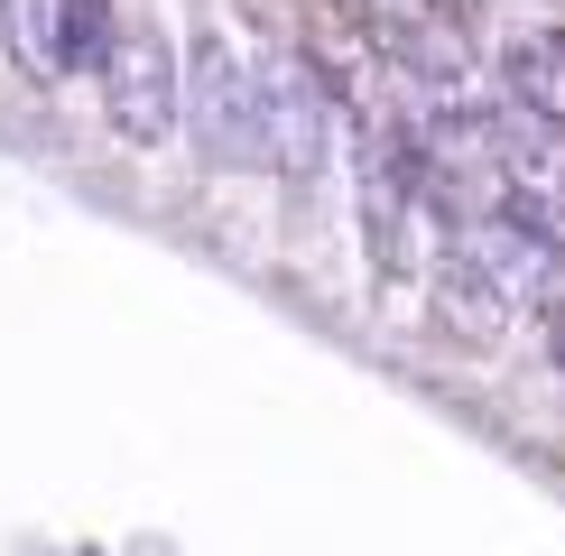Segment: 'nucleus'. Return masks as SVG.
I'll list each match as a JSON object with an SVG mask.
<instances>
[{
  "mask_svg": "<svg viewBox=\"0 0 565 556\" xmlns=\"http://www.w3.org/2000/svg\"><path fill=\"white\" fill-rule=\"evenodd\" d=\"M93 75H103V111H111V130H121V139H139V149H149V139L177 130V111H185L177 56H168V38H158L149 19H121Z\"/></svg>",
  "mask_w": 565,
  "mask_h": 556,
  "instance_id": "obj_1",
  "label": "nucleus"
},
{
  "mask_svg": "<svg viewBox=\"0 0 565 556\" xmlns=\"http://www.w3.org/2000/svg\"><path fill=\"white\" fill-rule=\"evenodd\" d=\"M185 111H195V149L232 168V158H269V130H260V84L232 65L223 38H195V93H185Z\"/></svg>",
  "mask_w": 565,
  "mask_h": 556,
  "instance_id": "obj_2",
  "label": "nucleus"
},
{
  "mask_svg": "<svg viewBox=\"0 0 565 556\" xmlns=\"http://www.w3.org/2000/svg\"><path fill=\"white\" fill-rule=\"evenodd\" d=\"M111 0H56V75H93L111 46Z\"/></svg>",
  "mask_w": 565,
  "mask_h": 556,
  "instance_id": "obj_3",
  "label": "nucleus"
},
{
  "mask_svg": "<svg viewBox=\"0 0 565 556\" xmlns=\"http://www.w3.org/2000/svg\"><path fill=\"white\" fill-rule=\"evenodd\" d=\"M0 19H10V56L29 65V75H56V0H0Z\"/></svg>",
  "mask_w": 565,
  "mask_h": 556,
  "instance_id": "obj_4",
  "label": "nucleus"
},
{
  "mask_svg": "<svg viewBox=\"0 0 565 556\" xmlns=\"http://www.w3.org/2000/svg\"><path fill=\"white\" fill-rule=\"evenodd\" d=\"M520 93H529V111L565 121V38H556V46H537V56H520Z\"/></svg>",
  "mask_w": 565,
  "mask_h": 556,
  "instance_id": "obj_5",
  "label": "nucleus"
},
{
  "mask_svg": "<svg viewBox=\"0 0 565 556\" xmlns=\"http://www.w3.org/2000/svg\"><path fill=\"white\" fill-rule=\"evenodd\" d=\"M556 214H565V195H556Z\"/></svg>",
  "mask_w": 565,
  "mask_h": 556,
  "instance_id": "obj_6",
  "label": "nucleus"
}]
</instances>
